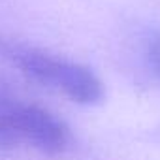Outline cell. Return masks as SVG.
<instances>
[{
    "label": "cell",
    "mask_w": 160,
    "mask_h": 160,
    "mask_svg": "<svg viewBox=\"0 0 160 160\" xmlns=\"http://www.w3.org/2000/svg\"><path fill=\"white\" fill-rule=\"evenodd\" d=\"M0 55L10 58L30 79L60 91L72 102L92 106L104 96V87L98 75L79 62L58 58L47 51L13 43L0 38Z\"/></svg>",
    "instance_id": "1"
},
{
    "label": "cell",
    "mask_w": 160,
    "mask_h": 160,
    "mask_svg": "<svg viewBox=\"0 0 160 160\" xmlns=\"http://www.w3.org/2000/svg\"><path fill=\"white\" fill-rule=\"evenodd\" d=\"M23 141L47 156H57L70 145V128L40 106L0 94V149H12Z\"/></svg>",
    "instance_id": "2"
},
{
    "label": "cell",
    "mask_w": 160,
    "mask_h": 160,
    "mask_svg": "<svg viewBox=\"0 0 160 160\" xmlns=\"http://www.w3.org/2000/svg\"><path fill=\"white\" fill-rule=\"evenodd\" d=\"M147 60L154 75L160 79V36L152 38L147 45Z\"/></svg>",
    "instance_id": "3"
}]
</instances>
